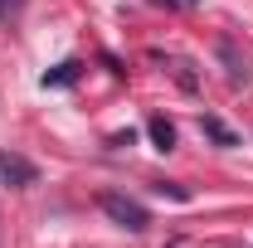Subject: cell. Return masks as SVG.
<instances>
[{
  "instance_id": "obj_1",
  "label": "cell",
  "mask_w": 253,
  "mask_h": 248,
  "mask_svg": "<svg viewBox=\"0 0 253 248\" xmlns=\"http://www.w3.org/2000/svg\"><path fill=\"white\" fill-rule=\"evenodd\" d=\"M97 209L112 219L117 229H126V234H146V229H151V214H146V205H141V200H131V195L102 190V195H97Z\"/></svg>"
},
{
  "instance_id": "obj_2",
  "label": "cell",
  "mask_w": 253,
  "mask_h": 248,
  "mask_svg": "<svg viewBox=\"0 0 253 248\" xmlns=\"http://www.w3.org/2000/svg\"><path fill=\"white\" fill-rule=\"evenodd\" d=\"M39 180V165H34L30 156H20V151H0V185H10V190H25Z\"/></svg>"
},
{
  "instance_id": "obj_3",
  "label": "cell",
  "mask_w": 253,
  "mask_h": 248,
  "mask_svg": "<svg viewBox=\"0 0 253 248\" xmlns=\"http://www.w3.org/2000/svg\"><path fill=\"white\" fill-rule=\"evenodd\" d=\"M78 78H83V63H78V59H63L59 68H49L39 83H44V88H73Z\"/></svg>"
},
{
  "instance_id": "obj_4",
  "label": "cell",
  "mask_w": 253,
  "mask_h": 248,
  "mask_svg": "<svg viewBox=\"0 0 253 248\" xmlns=\"http://www.w3.org/2000/svg\"><path fill=\"white\" fill-rule=\"evenodd\" d=\"M200 131H205L214 146H239V136H234V131H229V126H224L214 112H205V117H200Z\"/></svg>"
},
{
  "instance_id": "obj_5",
  "label": "cell",
  "mask_w": 253,
  "mask_h": 248,
  "mask_svg": "<svg viewBox=\"0 0 253 248\" xmlns=\"http://www.w3.org/2000/svg\"><path fill=\"white\" fill-rule=\"evenodd\" d=\"M146 131H151L156 151H175V126L166 122V117H151V122H146Z\"/></svg>"
},
{
  "instance_id": "obj_6",
  "label": "cell",
  "mask_w": 253,
  "mask_h": 248,
  "mask_svg": "<svg viewBox=\"0 0 253 248\" xmlns=\"http://www.w3.org/2000/svg\"><path fill=\"white\" fill-rule=\"evenodd\" d=\"M156 195H170V200H180V205L190 200V190H185V185H175V180H156Z\"/></svg>"
},
{
  "instance_id": "obj_7",
  "label": "cell",
  "mask_w": 253,
  "mask_h": 248,
  "mask_svg": "<svg viewBox=\"0 0 253 248\" xmlns=\"http://www.w3.org/2000/svg\"><path fill=\"white\" fill-rule=\"evenodd\" d=\"M20 10H25V0H0V20H5V25H15Z\"/></svg>"
},
{
  "instance_id": "obj_8",
  "label": "cell",
  "mask_w": 253,
  "mask_h": 248,
  "mask_svg": "<svg viewBox=\"0 0 253 248\" xmlns=\"http://www.w3.org/2000/svg\"><path fill=\"white\" fill-rule=\"evenodd\" d=\"M131 141H136V131H112L107 136V146H131Z\"/></svg>"
},
{
  "instance_id": "obj_9",
  "label": "cell",
  "mask_w": 253,
  "mask_h": 248,
  "mask_svg": "<svg viewBox=\"0 0 253 248\" xmlns=\"http://www.w3.org/2000/svg\"><path fill=\"white\" fill-rule=\"evenodd\" d=\"M166 5H180V10H185V5H195V0H166Z\"/></svg>"
}]
</instances>
